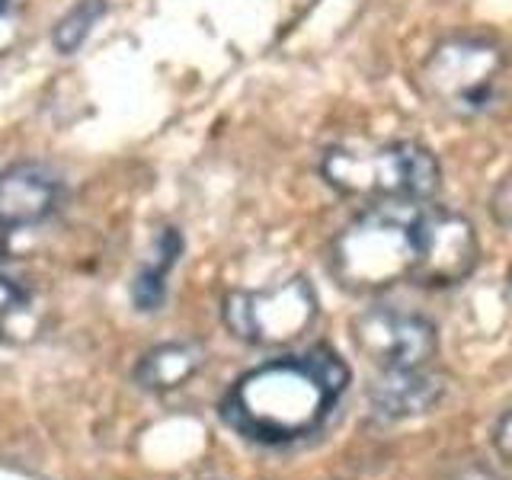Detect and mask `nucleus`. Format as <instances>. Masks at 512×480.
<instances>
[{
	"label": "nucleus",
	"mask_w": 512,
	"mask_h": 480,
	"mask_svg": "<svg viewBox=\"0 0 512 480\" xmlns=\"http://www.w3.org/2000/svg\"><path fill=\"white\" fill-rule=\"evenodd\" d=\"M490 212L503 228H512V170L496 183L493 196H490Z\"/></svg>",
	"instance_id": "14"
},
{
	"label": "nucleus",
	"mask_w": 512,
	"mask_h": 480,
	"mask_svg": "<svg viewBox=\"0 0 512 480\" xmlns=\"http://www.w3.org/2000/svg\"><path fill=\"white\" fill-rule=\"evenodd\" d=\"M362 356L381 372H404V368H426L439 352V330L432 320L413 311L372 308L352 324Z\"/></svg>",
	"instance_id": "6"
},
{
	"label": "nucleus",
	"mask_w": 512,
	"mask_h": 480,
	"mask_svg": "<svg viewBox=\"0 0 512 480\" xmlns=\"http://www.w3.org/2000/svg\"><path fill=\"white\" fill-rule=\"evenodd\" d=\"M455 480H500L493 471H487V468H468V471H461Z\"/></svg>",
	"instance_id": "16"
},
{
	"label": "nucleus",
	"mask_w": 512,
	"mask_h": 480,
	"mask_svg": "<svg viewBox=\"0 0 512 480\" xmlns=\"http://www.w3.org/2000/svg\"><path fill=\"white\" fill-rule=\"evenodd\" d=\"M202 365V349L189 343H167L151 349L148 356L138 365V381L151 391H170L180 388L183 381H189L199 372Z\"/></svg>",
	"instance_id": "11"
},
{
	"label": "nucleus",
	"mask_w": 512,
	"mask_h": 480,
	"mask_svg": "<svg viewBox=\"0 0 512 480\" xmlns=\"http://www.w3.org/2000/svg\"><path fill=\"white\" fill-rule=\"evenodd\" d=\"M183 253V237L176 228H164L154 240V253L151 260L141 266V272L135 276V285H132V298L141 311H157L160 304H164V295H167V276L170 269L176 266Z\"/></svg>",
	"instance_id": "10"
},
{
	"label": "nucleus",
	"mask_w": 512,
	"mask_h": 480,
	"mask_svg": "<svg viewBox=\"0 0 512 480\" xmlns=\"http://www.w3.org/2000/svg\"><path fill=\"white\" fill-rule=\"evenodd\" d=\"M420 205L378 202L333 240L330 269L349 292H381L413 279L420 260Z\"/></svg>",
	"instance_id": "2"
},
{
	"label": "nucleus",
	"mask_w": 512,
	"mask_h": 480,
	"mask_svg": "<svg viewBox=\"0 0 512 480\" xmlns=\"http://www.w3.org/2000/svg\"><path fill=\"white\" fill-rule=\"evenodd\" d=\"M346 384V362L333 349L317 346L247 372L224 397L221 416L250 442H298L327 423Z\"/></svg>",
	"instance_id": "1"
},
{
	"label": "nucleus",
	"mask_w": 512,
	"mask_h": 480,
	"mask_svg": "<svg viewBox=\"0 0 512 480\" xmlns=\"http://www.w3.org/2000/svg\"><path fill=\"white\" fill-rule=\"evenodd\" d=\"M224 324L253 346H285L314 324L317 295L308 279H288L263 292H231L224 298Z\"/></svg>",
	"instance_id": "5"
},
{
	"label": "nucleus",
	"mask_w": 512,
	"mask_h": 480,
	"mask_svg": "<svg viewBox=\"0 0 512 480\" xmlns=\"http://www.w3.org/2000/svg\"><path fill=\"white\" fill-rule=\"evenodd\" d=\"M503 68L506 55L496 42L458 36L432 48L420 71V84L439 109L471 119L493 106Z\"/></svg>",
	"instance_id": "4"
},
{
	"label": "nucleus",
	"mask_w": 512,
	"mask_h": 480,
	"mask_svg": "<svg viewBox=\"0 0 512 480\" xmlns=\"http://www.w3.org/2000/svg\"><path fill=\"white\" fill-rule=\"evenodd\" d=\"M445 394L442 375L426 368H404V372H381L368 391V400L384 420H407V416L429 413Z\"/></svg>",
	"instance_id": "9"
},
{
	"label": "nucleus",
	"mask_w": 512,
	"mask_h": 480,
	"mask_svg": "<svg viewBox=\"0 0 512 480\" xmlns=\"http://www.w3.org/2000/svg\"><path fill=\"white\" fill-rule=\"evenodd\" d=\"M106 0H80L77 7H71L68 13L61 16L55 26V48L58 52H77L84 39L90 36V29L96 26V20L103 16Z\"/></svg>",
	"instance_id": "12"
},
{
	"label": "nucleus",
	"mask_w": 512,
	"mask_h": 480,
	"mask_svg": "<svg viewBox=\"0 0 512 480\" xmlns=\"http://www.w3.org/2000/svg\"><path fill=\"white\" fill-rule=\"evenodd\" d=\"M480 260L474 224L442 205H420V260L413 282L445 288L471 276Z\"/></svg>",
	"instance_id": "7"
},
{
	"label": "nucleus",
	"mask_w": 512,
	"mask_h": 480,
	"mask_svg": "<svg viewBox=\"0 0 512 480\" xmlns=\"http://www.w3.org/2000/svg\"><path fill=\"white\" fill-rule=\"evenodd\" d=\"M493 448L506 464H512V410H506L493 426Z\"/></svg>",
	"instance_id": "15"
},
{
	"label": "nucleus",
	"mask_w": 512,
	"mask_h": 480,
	"mask_svg": "<svg viewBox=\"0 0 512 480\" xmlns=\"http://www.w3.org/2000/svg\"><path fill=\"white\" fill-rule=\"evenodd\" d=\"M324 180L349 199L365 202H426L442 183L439 160L416 141L343 144L330 148L320 164Z\"/></svg>",
	"instance_id": "3"
},
{
	"label": "nucleus",
	"mask_w": 512,
	"mask_h": 480,
	"mask_svg": "<svg viewBox=\"0 0 512 480\" xmlns=\"http://www.w3.org/2000/svg\"><path fill=\"white\" fill-rule=\"evenodd\" d=\"M509 285H512V272H509Z\"/></svg>",
	"instance_id": "18"
},
{
	"label": "nucleus",
	"mask_w": 512,
	"mask_h": 480,
	"mask_svg": "<svg viewBox=\"0 0 512 480\" xmlns=\"http://www.w3.org/2000/svg\"><path fill=\"white\" fill-rule=\"evenodd\" d=\"M61 186L48 170L20 164L0 173V234L36 228L58 208Z\"/></svg>",
	"instance_id": "8"
},
{
	"label": "nucleus",
	"mask_w": 512,
	"mask_h": 480,
	"mask_svg": "<svg viewBox=\"0 0 512 480\" xmlns=\"http://www.w3.org/2000/svg\"><path fill=\"white\" fill-rule=\"evenodd\" d=\"M26 304V295H23V288L16 285L13 279L7 276H0V333L7 330V324L16 317V311H20Z\"/></svg>",
	"instance_id": "13"
},
{
	"label": "nucleus",
	"mask_w": 512,
	"mask_h": 480,
	"mask_svg": "<svg viewBox=\"0 0 512 480\" xmlns=\"http://www.w3.org/2000/svg\"><path fill=\"white\" fill-rule=\"evenodd\" d=\"M7 7H10V0H0V13H4Z\"/></svg>",
	"instance_id": "17"
}]
</instances>
